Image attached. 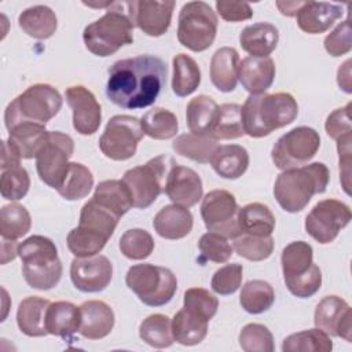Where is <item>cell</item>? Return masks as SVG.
I'll list each match as a JSON object with an SVG mask.
<instances>
[{
  "label": "cell",
  "instance_id": "obj_1",
  "mask_svg": "<svg viewBox=\"0 0 352 352\" xmlns=\"http://www.w3.org/2000/svg\"><path fill=\"white\" fill-rule=\"evenodd\" d=\"M166 73L165 62L155 55L120 59L109 69L106 96L128 110L151 106L166 84Z\"/></svg>",
  "mask_w": 352,
  "mask_h": 352
},
{
  "label": "cell",
  "instance_id": "obj_2",
  "mask_svg": "<svg viewBox=\"0 0 352 352\" xmlns=\"http://www.w3.org/2000/svg\"><path fill=\"white\" fill-rule=\"evenodd\" d=\"M298 114V104L287 92L249 95L241 106V118L245 135L264 138L275 129L292 124Z\"/></svg>",
  "mask_w": 352,
  "mask_h": 352
},
{
  "label": "cell",
  "instance_id": "obj_3",
  "mask_svg": "<svg viewBox=\"0 0 352 352\" xmlns=\"http://www.w3.org/2000/svg\"><path fill=\"white\" fill-rule=\"evenodd\" d=\"M329 180L330 172L323 162L286 169L275 180L274 197L283 210L297 213L309 204L315 194L326 191Z\"/></svg>",
  "mask_w": 352,
  "mask_h": 352
},
{
  "label": "cell",
  "instance_id": "obj_4",
  "mask_svg": "<svg viewBox=\"0 0 352 352\" xmlns=\"http://www.w3.org/2000/svg\"><path fill=\"white\" fill-rule=\"evenodd\" d=\"M133 22L126 1H113L103 16L85 26L82 41L96 56H110L124 45L133 43Z\"/></svg>",
  "mask_w": 352,
  "mask_h": 352
},
{
  "label": "cell",
  "instance_id": "obj_5",
  "mask_svg": "<svg viewBox=\"0 0 352 352\" xmlns=\"http://www.w3.org/2000/svg\"><path fill=\"white\" fill-rule=\"evenodd\" d=\"M22 260V275L26 283L37 290L55 287L62 278V263L55 243L43 235H32L18 245Z\"/></svg>",
  "mask_w": 352,
  "mask_h": 352
},
{
  "label": "cell",
  "instance_id": "obj_6",
  "mask_svg": "<svg viewBox=\"0 0 352 352\" xmlns=\"http://www.w3.org/2000/svg\"><path fill=\"white\" fill-rule=\"evenodd\" d=\"M62 95L50 84H33L12 99L4 111L6 128L22 122L44 124L54 118L62 109Z\"/></svg>",
  "mask_w": 352,
  "mask_h": 352
},
{
  "label": "cell",
  "instance_id": "obj_7",
  "mask_svg": "<svg viewBox=\"0 0 352 352\" xmlns=\"http://www.w3.org/2000/svg\"><path fill=\"white\" fill-rule=\"evenodd\" d=\"M125 283L148 307L168 304L177 290V279L169 268L148 263L129 267Z\"/></svg>",
  "mask_w": 352,
  "mask_h": 352
},
{
  "label": "cell",
  "instance_id": "obj_8",
  "mask_svg": "<svg viewBox=\"0 0 352 352\" xmlns=\"http://www.w3.org/2000/svg\"><path fill=\"white\" fill-rule=\"evenodd\" d=\"M175 164L172 157L162 154L124 173L121 180L131 192L133 208L146 209L158 198L165 190L168 173Z\"/></svg>",
  "mask_w": 352,
  "mask_h": 352
},
{
  "label": "cell",
  "instance_id": "obj_9",
  "mask_svg": "<svg viewBox=\"0 0 352 352\" xmlns=\"http://www.w3.org/2000/svg\"><path fill=\"white\" fill-rule=\"evenodd\" d=\"M217 15L205 1H188L179 12L177 40L192 52L208 50L217 33Z\"/></svg>",
  "mask_w": 352,
  "mask_h": 352
},
{
  "label": "cell",
  "instance_id": "obj_10",
  "mask_svg": "<svg viewBox=\"0 0 352 352\" xmlns=\"http://www.w3.org/2000/svg\"><path fill=\"white\" fill-rule=\"evenodd\" d=\"M320 147V136L311 126H296L282 135L271 150L274 165L280 169H292L307 165Z\"/></svg>",
  "mask_w": 352,
  "mask_h": 352
},
{
  "label": "cell",
  "instance_id": "obj_11",
  "mask_svg": "<svg viewBox=\"0 0 352 352\" xmlns=\"http://www.w3.org/2000/svg\"><path fill=\"white\" fill-rule=\"evenodd\" d=\"M140 121L133 116H113L99 139L102 154L113 161H125L136 154L138 144L143 139Z\"/></svg>",
  "mask_w": 352,
  "mask_h": 352
},
{
  "label": "cell",
  "instance_id": "obj_12",
  "mask_svg": "<svg viewBox=\"0 0 352 352\" xmlns=\"http://www.w3.org/2000/svg\"><path fill=\"white\" fill-rule=\"evenodd\" d=\"M73 153L74 142L67 133L50 131L45 144L36 157V169L40 180L58 190L69 170V160Z\"/></svg>",
  "mask_w": 352,
  "mask_h": 352
},
{
  "label": "cell",
  "instance_id": "obj_13",
  "mask_svg": "<svg viewBox=\"0 0 352 352\" xmlns=\"http://www.w3.org/2000/svg\"><path fill=\"white\" fill-rule=\"evenodd\" d=\"M352 219L351 208L338 199L319 201L305 217V231L318 243L333 242Z\"/></svg>",
  "mask_w": 352,
  "mask_h": 352
},
{
  "label": "cell",
  "instance_id": "obj_14",
  "mask_svg": "<svg viewBox=\"0 0 352 352\" xmlns=\"http://www.w3.org/2000/svg\"><path fill=\"white\" fill-rule=\"evenodd\" d=\"M238 210L239 206L234 194L227 190L209 191L201 204V216L208 231L220 234L227 239H234L241 234Z\"/></svg>",
  "mask_w": 352,
  "mask_h": 352
},
{
  "label": "cell",
  "instance_id": "obj_15",
  "mask_svg": "<svg viewBox=\"0 0 352 352\" xmlns=\"http://www.w3.org/2000/svg\"><path fill=\"white\" fill-rule=\"evenodd\" d=\"M175 8L173 0H132L126 1L133 26L150 37L165 34L170 26Z\"/></svg>",
  "mask_w": 352,
  "mask_h": 352
},
{
  "label": "cell",
  "instance_id": "obj_16",
  "mask_svg": "<svg viewBox=\"0 0 352 352\" xmlns=\"http://www.w3.org/2000/svg\"><path fill=\"white\" fill-rule=\"evenodd\" d=\"M113 278V264L103 254L76 257L70 264V279L82 293L104 290Z\"/></svg>",
  "mask_w": 352,
  "mask_h": 352
},
{
  "label": "cell",
  "instance_id": "obj_17",
  "mask_svg": "<svg viewBox=\"0 0 352 352\" xmlns=\"http://www.w3.org/2000/svg\"><path fill=\"white\" fill-rule=\"evenodd\" d=\"M315 327L330 337L352 340V312L349 304L338 296H326L316 305L314 314Z\"/></svg>",
  "mask_w": 352,
  "mask_h": 352
},
{
  "label": "cell",
  "instance_id": "obj_18",
  "mask_svg": "<svg viewBox=\"0 0 352 352\" xmlns=\"http://www.w3.org/2000/svg\"><path fill=\"white\" fill-rule=\"evenodd\" d=\"M65 98L73 111V128L80 135H94L102 122V109L95 95L84 85H73L65 91Z\"/></svg>",
  "mask_w": 352,
  "mask_h": 352
},
{
  "label": "cell",
  "instance_id": "obj_19",
  "mask_svg": "<svg viewBox=\"0 0 352 352\" xmlns=\"http://www.w3.org/2000/svg\"><path fill=\"white\" fill-rule=\"evenodd\" d=\"M164 192L173 204L191 208L202 198V180L194 169L175 164L168 173Z\"/></svg>",
  "mask_w": 352,
  "mask_h": 352
},
{
  "label": "cell",
  "instance_id": "obj_20",
  "mask_svg": "<svg viewBox=\"0 0 352 352\" xmlns=\"http://www.w3.org/2000/svg\"><path fill=\"white\" fill-rule=\"evenodd\" d=\"M344 15V7L327 1H302L296 18L298 28L308 34L327 32Z\"/></svg>",
  "mask_w": 352,
  "mask_h": 352
},
{
  "label": "cell",
  "instance_id": "obj_21",
  "mask_svg": "<svg viewBox=\"0 0 352 352\" xmlns=\"http://www.w3.org/2000/svg\"><path fill=\"white\" fill-rule=\"evenodd\" d=\"M80 334L88 340L107 337L114 327V312L109 304L100 300H88L80 305Z\"/></svg>",
  "mask_w": 352,
  "mask_h": 352
},
{
  "label": "cell",
  "instance_id": "obj_22",
  "mask_svg": "<svg viewBox=\"0 0 352 352\" xmlns=\"http://www.w3.org/2000/svg\"><path fill=\"white\" fill-rule=\"evenodd\" d=\"M50 131L44 124L22 122L8 129V146L22 158H36L48 139Z\"/></svg>",
  "mask_w": 352,
  "mask_h": 352
},
{
  "label": "cell",
  "instance_id": "obj_23",
  "mask_svg": "<svg viewBox=\"0 0 352 352\" xmlns=\"http://www.w3.org/2000/svg\"><path fill=\"white\" fill-rule=\"evenodd\" d=\"M275 63L274 60L267 58H256L246 56L239 63V81L242 87L250 94H263L265 92L274 82L275 78Z\"/></svg>",
  "mask_w": 352,
  "mask_h": 352
},
{
  "label": "cell",
  "instance_id": "obj_24",
  "mask_svg": "<svg viewBox=\"0 0 352 352\" xmlns=\"http://www.w3.org/2000/svg\"><path fill=\"white\" fill-rule=\"evenodd\" d=\"M192 214L188 208L172 204L166 205L154 216L153 227L165 239H182L192 230Z\"/></svg>",
  "mask_w": 352,
  "mask_h": 352
},
{
  "label": "cell",
  "instance_id": "obj_25",
  "mask_svg": "<svg viewBox=\"0 0 352 352\" xmlns=\"http://www.w3.org/2000/svg\"><path fill=\"white\" fill-rule=\"evenodd\" d=\"M81 312L80 307L69 301L51 302L45 314V329L48 334L72 340L80 331Z\"/></svg>",
  "mask_w": 352,
  "mask_h": 352
},
{
  "label": "cell",
  "instance_id": "obj_26",
  "mask_svg": "<svg viewBox=\"0 0 352 352\" xmlns=\"http://www.w3.org/2000/svg\"><path fill=\"white\" fill-rule=\"evenodd\" d=\"M239 55L232 47L219 48L210 59V81L220 92H231L238 84Z\"/></svg>",
  "mask_w": 352,
  "mask_h": 352
},
{
  "label": "cell",
  "instance_id": "obj_27",
  "mask_svg": "<svg viewBox=\"0 0 352 352\" xmlns=\"http://www.w3.org/2000/svg\"><path fill=\"white\" fill-rule=\"evenodd\" d=\"M279 32L270 22H257L242 29L239 44L250 56L267 58L278 45Z\"/></svg>",
  "mask_w": 352,
  "mask_h": 352
},
{
  "label": "cell",
  "instance_id": "obj_28",
  "mask_svg": "<svg viewBox=\"0 0 352 352\" xmlns=\"http://www.w3.org/2000/svg\"><path fill=\"white\" fill-rule=\"evenodd\" d=\"M50 304V300L38 296H29L23 298L16 309L18 329L28 337L47 336L45 314Z\"/></svg>",
  "mask_w": 352,
  "mask_h": 352
},
{
  "label": "cell",
  "instance_id": "obj_29",
  "mask_svg": "<svg viewBox=\"0 0 352 352\" xmlns=\"http://www.w3.org/2000/svg\"><path fill=\"white\" fill-rule=\"evenodd\" d=\"M209 162L220 177L235 180L248 170L249 153L239 144H221L217 146Z\"/></svg>",
  "mask_w": 352,
  "mask_h": 352
},
{
  "label": "cell",
  "instance_id": "obj_30",
  "mask_svg": "<svg viewBox=\"0 0 352 352\" xmlns=\"http://www.w3.org/2000/svg\"><path fill=\"white\" fill-rule=\"evenodd\" d=\"M19 28L36 40H47L58 28L55 12L47 6H33L23 10L18 16Z\"/></svg>",
  "mask_w": 352,
  "mask_h": 352
},
{
  "label": "cell",
  "instance_id": "obj_31",
  "mask_svg": "<svg viewBox=\"0 0 352 352\" xmlns=\"http://www.w3.org/2000/svg\"><path fill=\"white\" fill-rule=\"evenodd\" d=\"M121 216L117 214L114 210L104 206L95 198H91L81 208L78 226L110 239L116 231Z\"/></svg>",
  "mask_w": 352,
  "mask_h": 352
},
{
  "label": "cell",
  "instance_id": "obj_32",
  "mask_svg": "<svg viewBox=\"0 0 352 352\" xmlns=\"http://www.w3.org/2000/svg\"><path fill=\"white\" fill-rule=\"evenodd\" d=\"M238 226L241 234L268 236L275 230V216L267 205L252 202L239 208Z\"/></svg>",
  "mask_w": 352,
  "mask_h": 352
},
{
  "label": "cell",
  "instance_id": "obj_33",
  "mask_svg": "<svg viewBox=\"0 0 352 352\" xmlns=\"http://www.w3.org/2000/svg\"><path fill=\"white\" fill-rule=\"evenodd\" d=\"M219 113V104L208 95H198L192 98L186 107V122L191 133L208 135L210 133Z\"/></svg>",
  "mask_w": 352,
  "mask_h": 352
},
{
  "label": "cell",
  "instance_id": "obj_34",
  "mask_svg": "<svg viewBox=\"0 0 352 352\" xmlns=\"http://www.w3.org/2000/svg\"><path fill=\"white\" fill-rule=\"evenodd\" d=\"M206 319L190 312L186 308L177 311L172 319V334L176 342L192 346L204 341L208 334Z\"/></svg>",
  "mask_w": 352,
  "mask_h": 352
},
{
  "label": "cell",
  "instance_id": "obj_35",
  "mask_svg": "<svg viewBox=\"0 0 352 352\" xmlns=\"http://www.w3.org/2000/svg\"><path fill=\"white\" fill-rule=\"evenodd\" d=\"M172 74V91L180 96H188L201 84V70L198 63L186 54H177L173 60Z\"/></svg>",
  "mask_w": 352,
  "mask_h": 352
},
{
  "label": "cell",
  "instance_id": "obj_36",
  "mask_svg": "<svg viewBox=\"0 0 352 352\" xmlns=\"http://www.w3.org/2000/svg\"><path fill=\"white\" fill-rule=\"evenodd\" d=\"M217 146V140L213 138L208 135H195L191 132L179 135L172 143V148L176 151V154L199 164H208Z\"/></svg>",
  "mask_w": 352,
  "mask_h": 352
},
{
  "label": "cell",
  "instance_id": "obj_37",
  "mask_svg": "<svg viewBox=\"0 0 352 352\" xmlns=\"http://www.w3.org/2000/svg\"><path fill=\"white\" fill-rule=\"evenodd\" d=\"M140 126L144 135L155 140H166L176 136L179 122L176 116L164 107H154L143 114Z\"/></svg>",
  "mask_w": 352,
  "mask_h": 352
},
{
  "label": "cell",
  "instance_id": "obj_38",
  "mask_svg": "<svg viewBox=\"0 0 352 352\" xmlns=\"http://www.w3.org/2000/svg\"><path fill=\"white\" fill-rule=\"evenodd\" d=\"M275 301V292L272 286L261 279H253L243 285L239 294V304L248 312L253 315L268 311Z\"/></svg>",
  "mask_w": 352,
  "mask_h": 352
},
{
  "label": "cell",
  "instance_id": "obj_39",
  "mask_svg": "<svg viewBox=\"0 0 352 352\" xmlns=\"http://www.w3.org/2000/svg\"><path fill=\"white\" fill-rule=\"evenodd\" d=\"M94 187L92 172L80 162H70L69 170L56 190L66 201H78L85 198Z\"/></svg>",
  "mask_w": 352,
  "mask_h": 352
},
{
  "label": "cell",
  "instance_id": "obj_40",
  "mask_svg": "<svg viewBox=\"0 0 352 352\" xmlns=\"http://www.w3.org/2000/svg\"><path fill=\"white\" fill-rule=\"evenodd\" d=\"M96 201L103 204L104 206L114 210L121 217L133 208L132 197L126 186L122 183V180H103L95 187L94 197Z\"/></svg>",
  "mask_w": 352,
  "mask_h": 352
},
{
  "label": "cell",
  "instance_id": "obj_41",
  "mask_svg": "<svg viewBox=\"0 0 352 352\" xmlns=\"http://www.w3.org/2000/svg\"><path fill=\"white\" fill-rule=\"evenodd\" d=\"M139 337L153 348H168L175 342L172 334V320L162 314H153L142 320Z\"/></svg>",
  "mask_w": 352,
  "mask_h": 352
},
{
  "label": "cell",
  "instance_id": "obj_42",
  "mask_svg": "<svg viewBox=\"0 0 352 352\" xmlns=\"http://www.w3.org/2000/svg\"><path fill=\"white\" fill-rule=\"evenodd\" d=\"M333 341L320 329H309L287 336L282 342L283 352H330Z\"/></svg>",
  "mask_w": 352,
  "mask_h": 352
},
{
  "label": "cell",
  "instance_id": "obj_43",
  "mask_svg": "<svg viewBox=\"0 0 352 352\" xmlns=\"http://www.w3.org/2000/svg\"><path fill=\"white\" fill-rule=\"evenodd\" d=\"M245 135L241 118V106L236 103H224L219 106L216 122L209 133L214 140H231Z\"/></svg>",
  "mask_w": 352,
  "mask_h": 352
},
{
  "label": "cell",
  "instance_id": "obj_44",
  "mask_svg": "<svg viewBox=\"0 0 352 352\" xmlns=\"http://www.w3.org/2000/svg\"><path fill=\"white\" fill-rule=\"evenodd\" d=\"M32 227V217L28 209L21 204L4 205L0 210V234L6 239H18L25 236Z\"/></svg>",
  "mask_w": 352,
  "mask_h": 352
},
{
  "label": "cell",
  "instance_id": "obj_45",
  "mask_svg": "<svg viewBox=\"0 0 352 352\" xmlns=\"http://www.w3.org/2000/svg\"><path fill=\"white\" fill-rule=\"evenodd\" d=\"M283 278L305 272L314 263V249L308 242L294 241L286 245L280 256Z\"/></svg>",
  "mask_w": 352,
  "mask_h": 352
},
{
  "label": "cell",
  "instance_id": "obj_46",
  "mask_svg": "<svg viewBox=\"0 0 352 352\" xmlns=\"http://www.w3.org/2000/svg\"><path fill=\"white\" fill-rule=\"evenodd\" d=\"M107 241V238L81 226L73 228L66 238L67 248L76 257H89L99 254L106 246Z\"/></svg>",
  "mask_w": 352,
  "mask_h": 352
},
{
  "label": "cell",
  "instance_id": "obj_47",
  "mask_svg": "<svg viewBox=\"0 0 352 352\" xmlns=\"http://www.w3.org/2000/svg\"><path fill=\"white\" fill-rule=\"evenodd\" d=\"M232 249L239 257L249 261H263L274 252V239L271 235L258 236L250 234H239L232 239Z\"/></svg>",
  "mask_w": 352,
  "mask_h": 352
},
{
  "label": "cell",
  "instance_id": "obj_48",
  "mask_svg": "<svg viewBox=\"0 0 352 352\" xmlns=\"http://www.w3.org/2000/svg\"><path fill=\"white\" fill-rule=\"evenodd\" d=\"M118 248L129 260H144L154 250V239L146 230L131 228L121 235Z\"/></svg>",
  "mask_w": 352,
  "mask_h": 352
},
{
  "label": "cell",
  "instance_id": "obj_49",
  "mask_svg": "<svg viewBox=\"0 0 352 352\" xmlns=\"http://www.w3.org/2000/svg\"><path fill=\"white\" fill-rule=\"evenodd\" d=\"M30 187V177L28 170L21 165H12L1 169L0 192L4 199L18 201L22 199Z\"/></svg>",
  "mask_w": 352,
  "mask_h": 352
},
{
  "label": "cell",
  "instance_id": "obj_50",
  "mask_svg": "<svg viewBox=\"0 0 352 352\" xmlns=\"http://www.w3.org/2000/svg\"><path fill=\"white\" fill-rule=\"evenodd\" d=\"M239 346L245 352H272L274 337L270 329L261 323H248L239 333Z\"/></svg>",
  "mask_w": 352,
  "mask_h": 352
},
{
  "label": "cell",
  "instance_id": "obj_51",
  "mask_svg": "<svg viewBox=\"0 0 352 352\" xmlns=\"http://www.w3.org/2000/svg\"><path fill=\"white\" fill-rule=\"evenodd\" d=\"M183 308L210 320L219 308V300L209 290L202 287H191L184 292Z\"/></svg>",
  "mask_w": 352,
  "mask_h": 352
},
{
  "label": "cell",
  "instance_id": "obj_52",
  "mask_svg": "<svg viewBox=\"0 0 352 352\" xmlns=\"http://www.w3.org/2000/svg\"><path fill=\"white\" fill-rule=\"evenodd\" d=\"M287 290L298 297V298H309L312 297L322 286V271L318 264L312 263V265L302 274L297 276L283 278Z\"/></svg>",
  "mask_w": 352,
  "mask_h": 352
},
{
  "label": "cell",
  "instance_id": "obj_53",
  "mask_svg": "<svg viewBox=\"0 0 352 352\" xmlns=\"http://www.w3.org/2000/svg\"><path fill=\"white\" fill-rule=\"evenodd\" d=\"M198 249L205 260L213 263H226L232 256V246L226 236L208 231L198 241Z\"/></svg>",
  "mask_w": 352,
  "mask_h": 352
},
{
  "label": "cell",
  "instance_id": "obj_54",
  "mask_svg": "<svg viewBox=\"0 0 352 352\" xmlns=\"http://www.w3.org/2000/svg\"><path fill=\"white\" fill-rule=\"evenodd\" d=\"M243 276V267L238 263L226 264L220 267L212 276L210 286L212 290L220 296L234 294L241 283Z\"/></svg>",
  "mask_w": 352,
  "mask_h": 352
},
{
  "label": "cell",
  "instance_id": "obj_55",
  "mask_svg": "<svg viewBox=\"0 0 352 352\" xmlns=\"http://www.w3.org/2000/svg\"><path fill=\"white\" fill-rule=\"evenodd\" d=\"M324 50L329 55L337 58L341 55L348 54L352 50V40H351V25L349 21L345 19L338 23L334 30H331L323 41Z\"/></svg>",
  "mask_w": 352,
  "mask_h": 352
},
{
  "label": "cell",
  "instance_id": "obj_56",
  "mask_svg": "<svg viewBox=\"0 0 352 352\" xmlns=\"http://www.w3.org/2000/svg\"><path fill=\"white\" fill-rule=\"evenodd\" d=\"M349 109H351V103H346L344 107H340L331 111L326 118V122H324L326 133L336 142L340 138L352 133Z\"/></svg>",
  "mask_w": 352,
  "mask_h": 352
},
{
  "label": "cell",
  "instance_id": "obj_57",
  "mask_svg": "<svg viewBox=\"0 0 352 352\" xmlns=\"http://www.w3.org/2000/svg\"><path fill=\"white\" fill-rule=\"evenodd\" d=\"M217 14L227 22H241L248 21L253 16V10L250 4L243 1H216Z\"/></svg>",
  "mask_w": 352,
  "mask_h": 352
},
{
  "label": "cell",
  "instance_id": "obj_58",
  "mask_svg": "<svg viewBox=\"0 0 352 352\" xmlns=\"http://www.w3.org/2000/svg\"><path fill=\"white\" fill-rule=\"evenodd\" d=\"M351 143L352 133L337 140V151L340 160V180L346 194H349V173H351Z\"/></svg>",
  "mask_w": 352,
  "mask_h": 352
},
{
  "label": "cell",
  "instance_id": "obj_59",
  "mask_svg": "<svg viewBox=\"0 0 352 352\" xmlns=\"http://www.w3.org/2000/svg\"><path fill=\"white\" fill-rule=\"evenodd\" d=\"M351 59H346L342 65H340L337 72V82L338 87L345 91L346 94L352 92V84H351Z\"/></svg>",
  "mask_w": 352,
  "mask_h": 352
},
{
  "label": "cell",
  "instance_id": "obj_60",
  "mask_svg": "<svg viewBox=\"0 0 352 352\" xmlns=\"http://www.w3.org/2000/svg\"><path fill=\"white\" fill-rule=\"evenodd\" d=\"M18 245L15 239H6L1 238V264H7L8 261H12L18 256Z\"/></svg>",
  "mask_w": 352,
  "mask_h": 352
},
{
  "label": "cell",
  "instance_id": "obj_61",
  "mask_svg": "<svg viewBox=\"0 0 352 352\" xmlns=\"http://www.w3.org/2000/svg\"><path fill=\"white\" fill-rule=\"evenodd\" d=\"M301 4L302 1H276V7L279 8L280 14L286 16H294Z\"/></svg>",
  "mask_w": 352,
  "mask_h": 352
}]
</instances>
